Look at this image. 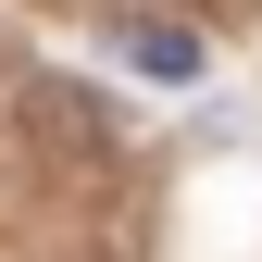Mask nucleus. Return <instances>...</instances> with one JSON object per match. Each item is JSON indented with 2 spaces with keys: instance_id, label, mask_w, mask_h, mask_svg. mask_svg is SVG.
I'll use <instances>...</instances> for the list:
<instances>
[{
  "instance_id": "1",
  "label": "nucleus",
  "mask_w": 262,
  "mask_h": 262,
  "mask_svg": "<svg viewBox=\"0 0 262 262\" xmlns=\"http://www.w3.org/2000/svg\"><path fill=\"white\" fill-rule=\"evenodd\" d=\"M125 62L162 75V88H187V75H200V38H187V25H125Z\"/></svg>"
}]
</instances>
